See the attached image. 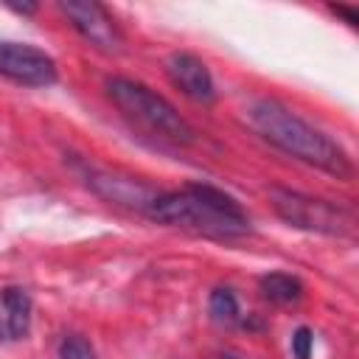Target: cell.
Instances as JSON below:
<instances>
[{
	"label": "cell",
	"mask_w": 359,
	"mask_h": 359,
	"mask_svg": "<svg viewBox=\"0 0 359 359\" xmlns=\"http://www.w3.org/2000/svg\"><path fill=\"white\" fill-rule=\"evenodd\" d=\"M247 123L272 146H278L280 151L317 165L339 180H351L353 165L345 154V149L339 143H334L328 135H323L320 129H314L311 123H306L300 115H294L289 107H283L280 101L272 98H258L247 107Z\"/></svg>",
	"instance_id": "1"
},
{
	"label": "cell",
	"mask_w": 359,
	"mask_h": 359,
	"mask_svg": "<svg viewBox=\"0 0 359 359\" xmlns=\"http://www.w3.org/2000/svg\"><path fill=\"white\" fill-rule=\"evenodd\" d=\"M143 213L160 224L196 230L213 238H236L250 230V219L241 205L213 185H188L171 194L157 191Z\"/></svg>",
	"instance_id": "2"
},
{
	"label": "cell",
	"mask_w": 359,
	"mask_h": 359,
	"mask_svg": "<svg viewBox=\"0 0 359 359\" xmlns=\"http://www.w3.org/2000/svg\"><path fill=\"white\" fill-rule=\"evenodd\" d=\"M107 93L112 98V104L135 123H140L143 129L174 140V143H194V129L191 123L177 112L174 104H168L163 95H157L151 87L132 81V79H109L107 81Z\"/></svg>",
	"instance_id": "3"
},
{
	"label": "cell",
	"mask_w": 359,
	"mask_h": 359,
	"mask_svg": "<svg viewBox=\"0 0 359 359\" xmlns=\"http://www.w3.org/2000/svg\"><path fill=\"white\" fill-rule=\"evenodd\" d=\"M269 202H272L275 213L292 227L325 233V236H345L353 230V213L328 199L306 196V194L286 191V188H272Z\"/></svg>",
	"instance_id": "4"
},
{
	"label": "cell",
	"mask_w": 359,
	"mask_h": 359,
	"mask_svg": "<svg viewBox=\"0 0 359 359\" xmlns=\"http://www.w3.org/2000/svg\"><path fill=\"white\" fill-rule=\"evenodd\" d=\"M0 73L25 87H48L56 81V62L34 45L0 42Z\"/></svg>",
	"instance_id": "5"
},
{
	"label": "cell",
	"mask_w": 359,
	"mask_h": 359,
	"mask_svg": "<svg viewBox=\"0 0 359 359\" xmlns=\"http://www.w3.org/2000/svg\"><path fill=\"white\" fill-rule=\"evenodd\" d=\"M62 11L67 14V20L73 22V28L90 39L95 48L101 50H118L121 48V31L115 25V20L107 14V8L95 0H65Z\"/></svg>",
	"instance_id": "6"
},
{
	"label": "cell",
	"mask_w": 359,
	"mask_h": 359,
	"mask_svg": "<svg viewBox=\"0 0 359 359\" xmlns=\"http://www.w3.org/2000/svg\"><path fill=\"white\" fill-rule=\"evenodd\" d=\"M165 70L171 76V81L194 101L210 104L216 98V87L210 79V70L205 67L202 59H196L194 53H174L165 62Z\"/></svg>",
	"instance_id": "7"
},
{
	"label": "cell",
	"mask_w": 359,
	"mask_h": 359,
	"mask_svg": "<svg viewBox=\"0 0 359 359\" xmlns=\"http://www.w3.org/2000/svg\"><path fill=\"white\" fill-rule=\"evenodd\" d=\"M31 328V297L20 286L0 289V339H22Z\"/></svg>",
	"instance_id": "8"
},
{
	"label": "cell",
	"mask_w": 359,
	"mask_h": 359,
	"mask_svg": "<svg viewBox=\"0 0 359 359\" xmlns=\"http://www.w3.org/2000/svg\"><path fill=\"white\" fill-rule=\"evenodd\" d=\"M258 283H261V294L272 303H280V306L297 303L303 297V283L294 275H286V272H269Z\"/></svg>",
	"instance_id": "9"
},
{
	"label": "cell",
	"mask_w": 359,
	"mask_h": 359,
	"mask_svg": "<svg viewBox=\"0 0 359 359\" xmlns=\"http://www.w3.org/2000/svg\"><path fill=\"white\" fill-rule=\"evenodd\" d=\"M208 311H210V320L219 323V325H236L238 323V300L233 294V289H213L210 292V300H208Z\"/></svg>",
	"instance_id": "10"
},
{
	"label": "cell",
	"mask_w": 359,
	"mask_h": 359,
	"mask_svg": "<svg viewBox=\"0 0 359 359\" xmlns=\"http://www.w3.org/2000/svg\"><path fill=\"white\" fill-rule=\"evenodd\" d=\"M59 359H95V351L84 337L70 334L59 342Z\"/></svg>",
	"instance_id": "11"
},
{
	"label": "cell",
	"mask_w": 359,
	"mask_h": 359,
	"mask_svg": "<svg viewBox=\"0 0 359 359\" xmlns=\"http://www.w3.org/2000/svg\"><path fill=\"white\" fill-rule=\"evenodd\" d=\"M311 348H314V334L306 325L297 328L294 337H292V353H294V359H309L311 356Z\"/></svg>",
	"instance_id": "12"
},
{
	"label": "cell",
	"mask_w": 359,
	"mask_h": 359,
	"mask_svg": "<svg viewBox=\"0 0 359 359\" xmlns=\"http://www.w3.org/2000/svg\"><path fill=\"white\" fill-rule=\"evenodd\" d=\"M331 11L342 14V17L348 20V25H356V22H359V14H356L353 8H348V6H331Z\"/></svg>",
	"instance_id": "13"
}]
</instances>
